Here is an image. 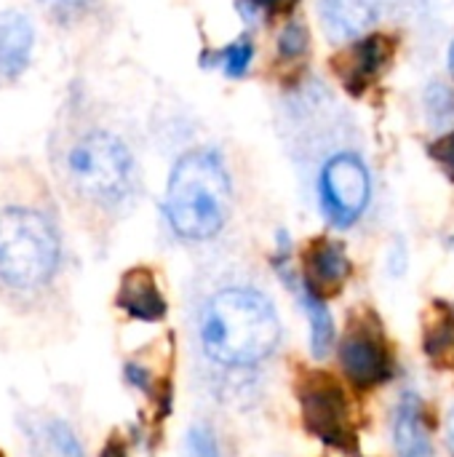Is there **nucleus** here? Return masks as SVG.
<instances>
[{"mask_svg":"<svg viewBox=\"0 0 454 457\" xmlns=\"http://www.w3.org/2000/svg\"><path fill=\"white\" fill-rule=\"evenodd\" d=\"M29 457H83L75 431L59 418H37L27 428Z\"/></svg>","mask_w":454,"mask_h":457,"instance_id":"4468645a","label":"nucleus"},{"mask_svg":"<svg viewBox=\"0 0 454 457\" xmlns=\"http://www.w3.org/2000/svg\"><path fill=\"white\" fill-rule=\"evenodd\" d=\"M40 5L59 21H75L94 5V0H40Z\"/></svg>","mask_w":454,"mask_h":457,"instance_id":"6ab92c4d","label":"nucleus"},{"mask_svg":"<svg viewBox=\"0 0 454 457\" xmlns=\"http://www.w3.org/2000/svg\"><path fill=\"white\" fill-rule=\"evenodd\" d=\"M0 457H5V455H3V453H0Z\"/></svg>","mask_w":454,"mask_h":457,"instance_id":"a878e982","label":"nucleus"},{"mask_svg":"<svg viewBox=\"0 0 454 457\" xmlns=\"http://www.w3.org/2000/svg\"><path fill=\"white\" fill-rule=\"evenodd\" d=\"M56 225L32 206L0 209V284L11 292H37L59 270Z\"/></svg>","mask_w":454,"mask_h":457,"instance_id":"7ed1b4c3","label":"nucleus"},{"mask_svg":"<svg viewBox=\"0 0 454 457\" xmlns=\"http://www.w3.org/2000/svg\"><path fill=\"white\" fill-rule=\"evenodd\" d=\"M302 268H305V289L321 300L324 295L340 292V287L351 276V260L345 254V246L329 238H318L305 249Z\"/></svg>","mask_w":454,"mask_h":457,"instance_id":"1a4fd4ad","label":"nucleus"},{"mask_svg":"<svg viewBox=\"0 0 454 457\" xmlns=\"http://www.w3.org/2000/svg\"><path fill=\"white\" fill-rule=\"evenodd\" d=\"M393 43L383 35H367L356 40L345 56L337 59V75L351 94L367 91L391 64Z\"/></svg>","mask_w":454,"mask_h":457,"instance_id":"6e6552de","label":"nucleus"},{"mask_svg":"<svg viewBox=\"0 0 454 457\" xmlns=\"http://www.w3.org/2000/svg\"><path fill=\"white\" fill-rule=\"evenodd\" d=\"M99 457H131V455H128V445H126V439H123L120 434H112V436L104 442V447H102Z\"/></svg>","mask_w":454,"mask_h":457,"instance_id":"5701e85b","label":"nucleus"},{"mask_svg":"<svg viewBox=\"0 0 454 457\" xmlns=\"http://www.w3.org/2000/svg\"><path fill=\"white\" fill-rule=\"evenodd\" d=\"M393 442L401 457H431L433 453L431 434L425 426V410L415 394H407L396 412Z\"/></svg>","mask_w":454,"mask_h":457,"instance_id":"ddd939ff","label":"nucleus"},{"mask_svg":"<svg viewBox=\"0 0 454 457\" xmlns=\"http://www.w3.org/2000/svg\"><path fill=\"white\" fill-rule=\"evenodd\" d=\"M185 457H219L214 436L203 426L190 428L187 442H185Z\"/></svg>","mask_w":454,"mask_h":457,"instance_id":"aec40b11","label":"nucleus"},{"mask_svg":"<svg viewBox=\"0 0 454 457\" xmlns=\"http://www.w3.org/2000/svg\"><path fill=\"white\" fill-rule=\"evenodd\" d=\"M431 155L450 171L454 177V131L452 134H447L444 139H439L433 147H431Z\"/></svg>","mask_w":454,"mask_h":457,"instance_id":"4be33fe9","label":"nucleus"},{"mask_svg":"<svg viewBox=\"0 0 454 457\" xmlns=\"http://www.w3.org/2000/svg\"><path fill=\"white\" fill-rule=\"evenodd\" d=\"M297 399H300L302 426L308 434H313L318 442L340 453L359 450L351 402L340 380H334L326 372L310 370L297 383Z\"/></svg>","mask_w":454,"mask_h":457,"instance_id":"39448f33","label":"nucleus"},{"mask_svg":"<svg viewBox=\"0 0 454 457\" xmlns=\"http://www.w3.org/2000/svg\"><path fill=\"white\" fill-rule=\"evenodd\" d=\"M308 51V29L300 21H289L278 35V54L284 59H300Z\"/></svg>","mask_w":454,"mask_h":457,"instance_id":"a211bd4d","label":"nucleus"},{"mask_svg":"<svg viewBox=\"0 0 454 457\" xmlns=\"http://www.w3.org/2000/svg\"><path fill=\"white\" fill-rule=\"evenodd\" d=\"M252 59H254V43H252V37L244 35L233 46L225 48L222 67H225L227 78H244L246 70H249V64H252Z\"/></svg>","mask_w":454,"mask_h":457,"instance_id":"f3484780","label":"nucleus"},{"mask_svg":"<svg viewBox=\"0 0 454 457\" xmlns=\"http://www.w3.org/2000/svg\"><path fill=\"white\" fill-rule=\"evenodd\" d=\"M447 434H450V445H454V407L450 412V420H447Z\"/></svg>","mask_w":454,"mask_h":457,"instance_id":"b1692460","label":"nucleus"},{"mask_svg":"<svg viewBox=\"0 0 454 457\" xmlns=\"http://www.w3.org/2000/svg\"><path fill=\"white\" fill-rule=\"evenodd\" d=\"M286 0H238L235 8L244 13L246 21H257V19H265L270 13H276Z\"/></svg>","mask_w":454,"mask_h":457,"instance_id":"412c9836","label":"nucleus"},{"mask_svg":"<svg viewBox=\"0 0 454 457\" xmlns=\"http://www.w3.org/2000/svg\"><path fill=\"white\" fill-rule=\"evenodd\" d=\"M35 48V29L29 19L19 11H0V78L19 80Z\"/></svg>","mask_w":454,"mask_h":457,"instance_id":"9b49d317","label":"nucleus"},{"mask_svg":"<svg viewBox=\"0 0 454 457\" xmlns=\"http://www.w3.org/2000/svg\"><path fill=\"white\" fill-rule=\"evenodd\" d=\"M230 174L214 150L185 153L169 177L163 212L171 230L187 241L217 236L230 214Z\"/></svg>","mask_w":454,"mask_h":457,"instance_id":"f03ea898","label":"nucleus"},{"mask_svg":"<svg viewBox=\"0 0 454 457\" xmlns=\"http://www.w3.org/2000/svg\"><path fill=\"white\" fill-rule=\"evenodd\" d=\"M64 174L83 201L102 209L126 204L136 182L131 150L118 134L104 129H91L67 147Z\"/></svg>","mask_w":454,"mask_h":457,"instance_id":"20e7f679","label":"nucleus"},{"mask_svg":"<svg viewBox=\"0 0 454 457\" xmlns=\"http://www.w3.org/2000/svg\"><path fill=\"white\" fill-rule=\"evenodd\" d=\"M340 364L356 388L369 391L383 386L391 378V353L380 327L353 321L345 332V340L340 343Z\"/></svg>","mask_w":454,"mask_h":457,"instance_id":"0eeeda50","label":"nucleus"},{"mask_svg":"<svg viewBox=\"0 0 454 457\" xmlns=\"http://www.w3.org/2000/svg\"><path fill=\"white\" fill-rule=\"evenodd\" d=\"M115 305L136 319V321H147V324H155V321H163L166 319V300L158 289V281H155V273L144 265H136L131 270L123 273L120 284H118V295H115Z\"/></svg>","mask_w":454,"mask_h":457,"instance_id":"9d476101","label":"nucleus"},{"mask_svg":"<svg viewBox=\"0 0 454 457\" xmlns=\"http://www.w3.org/2000/svg\"><path fill=\"white\" fill-rule=\"evenodd\" d=\"M300 303H302V308H305V313L310 319V348H313V356L324 359L329 353L332 343H334V321H332L324 300L316 297L313 292L302 289L300 292Z\"/></svg>","mask_w":454,"mask_h":457,"instance_id":"2eb2a0df","label":"nucleus"},{"mask_svg":"<svg viewBox=\"0 0 454 457\" xmlns=\"http://www.w3.org/2000/svg\"><path fill=\"white\" fill-rule=\"evenodd\" d=\"M425 356L439 370H454V313H439L428 324Z\"/></svg>","mask_w":454,"mask_h":457,"instance_id":"dca6fc26","label":"nucleus"},{"mask_svg":"<svg viewBox=\"0 0 454 457\" xmlns=\"http://www.w3.org/2000/svg\"><path fill=\"white\" fill-rule=\"evenodd\" d=\"M447 59H450V72H452L454 78V43L450 46V56H447Z\"/></svg>","mask_w":454,"mask_h":457,"instance_id":"393cba45","label":"nucleus"},{"mask_svg":"<svg viewBox=\"0 0 454 457\" xmlns=\"http://www.w3.org/2000/svg\"><path fill=\"white\" fill-rule=\"evenodd\" d=\"M201 340L217 364L252 367L276 351L281 324L265 295L254 289H225L206 308Z\"/></svg>","mask_w":454,"mask_h":457,"instance_id":"f257e3e1","label":"nucleus"},{"mask_svg":"<svg viewBox=\"0 0 454 457\" xmlns=\"http://www.w3.org/2000/svg\"><path fill=\"white\" fill-rule=\"evenodd\" d=\"M321 21L332 40L356 43L377 21V8L372 0H321Z\"/></svg>","mask_w":454,"mask_h":457,"instance_id":"f8f14e48","label":"nucleus"},{"mask_svg":"<svg viewBox=\"0 0 454 457\" xmlns=\"http://www.w3.org/2000/svg\"><path fill=\"white\" fill-rule=\"evenodd\" d=\"M372 179L367 163L356 153H337L332 155L318 177V198L324 214L340 225H353L364 209L369 206Z\"/></svg>","mask_w":454,"mask_h":457,"instance_id":"423d86ee","label":"nucleus"}]
</instances>
